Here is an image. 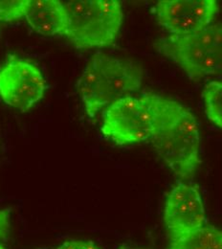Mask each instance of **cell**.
<instances>
[{"label":"cell","instance_id":"cell-1","mask_svg":"<svg viewBox=\"0 0 222 249\" xmlns=\"http://www.w3.org/2000/svg\"><path fill=\"white\" fill-rule=\"evenodd\" d=\"M151 142L179 178H189L200 163L198 123L188 107L174 100L161 96L156 127Z\"/></svg>","mask_w":222,"mask_h":249},{"label":"cell","instance_id":"cell-2","mask_svg":"<svg viewBox=\"0 0 222 249\" xmlns=\"http://www.w3.org/2000/svg\"><path fill=\"white\" fill-rule=\"evenodd\" d=\"M143 69L130 61L96 53L77 82L85 110L89 118L114 102L140 89Z\"/></svg>","mask_w":222,"mask_h":249},{"label":"cell","instance_id":"cell-3","mask_svg":"<svg viewBox=\"0 0 222 249\" xmlns=\"http://www.w3.org/2000/svg\"><path fill=\"white\" fill-rule=\"evenodd\" d=\"M68 14L65 36L77 48L112 45L121 29L124 13L117 0H76L64 3Z\"/></svg>","mask_w":222,"mask_h":249},{"label":"cell","instance_id":"cell-4","mask_svg":"<svg viewBox=\"0 0 222 249\" xmlns=\"http://www.w3.org/2000/svg\"><path fill=\"white\" fill-rule=\"evenodd\" d=\"M156 47L181 67L190 81L222 73V23L190 35L162 36Z\"/></svg>","mask_w":222,"mask_h":249},{"label":"cell","instance_id":"cell-5","mask_svg":"<svg viewBox=\"0 0 222 249\" xmlns=\"http://www.w3.org/2000/svg\"><path fill=\"white\" fill-rule=\"evenodd\" d=\"M160 98L158 94L144 93L114 102L102 113V135L119 146L151 141L156 127Z\"/></svg>","mask_w":222,"mask_h":249},{"label":"cell","instance_id":"cell-6","mask_svg":"<svg viewBox=\"0 0 222 249\" xmlns=\"http://www.w3.org/2000/svg\"><path fill=\"white\" fill-rule=\"evenodd\" d=\"M46 88L39 68L27 60L11 55L0 68V98L11 107L28 111L43 98Z\"/></svg>","mask_w":222,"mask_h":249},{"label":"cell","instance_id":"cell-7","mask_svg":"<svg viewBox=\"0 0 222 249\" xmlns=\"http://www.w3.org/2000/svg\"><path fill=\"white\" fill-rule=\"evenodd\" d=\"M154 13L159 24L171 35L185 36L209 27L218 16L216 0H162Z\"/></svg>","mask_w":222,"mask_h":249},{"label":"cell","instance_id":"cell-8","mask_svg":"<svg viewBox=\"0 0 222 249\" xmlns=\"http://www.w3.org/2000/svg\"><path fill=\"white\" fill-rule=\"evenodd\" d=\"M205 208L195 183L178 181L170 192L164 209V221L172 239L204 226Z\"/></svg>","mask_w":222,"mask_h":249},{"label":"cell","instance_id":"cell-9","mask_svg":"<svg viewBox=\"0 0 222 249\" xmlns=\"http://www.w3.org/2000/svg\"><path fill=\"white\" fill-rule=\"evenodd\" d=\"M24 18L33 30L41 36H63L68 29V14L62 1L29 0Z\"/></svg>","mask_w":222,"mask_h":249},{"label":"cell","instance_id":"cell-10","mask_svg":"<svg viewBox=\"0 0 222 249\" xmlns=\"http://www.w3.org/2000/svg\"><path fill=\"white\" fill-rule=\"evenodd\" d=\"M169 249H222V230L212 225L203 226L172 239Z\"/></svg>","mask_w":222,"mask_h":249},{"label":"cell","instance_id":"cell-11","mask_svg":"<svg viewBox=\"0 0 222 249\" xmlns=\"http://www.w3.org/2000/svg\"><path fill=\"white\" fill-rule=\"evenodd\" d=\"M205 111L208 119L222 128V83L210 82L203 90Z\"/></svg>","mask_w":222,"mask_h":249},{"label":"cell","instance_id":"cell-12","mask_svg":"<svg viewBox=\"0 0 222 249\" xmlns=\"http://www.w3.org/2000/svg\"><path fill=\"white\" fill-rule=\"evenodd\" d=\"M29 0H0V21L12 22L25 17Z\"/></svg>","mask_w":222,"mask_h":249},{"label":"cell","instance_id":"cell-13","mask_svg":"<svg viewBox=\"0 0 222 249\" xmlns=\"http://www.w3.org/2000/svg\"><path fill=\"white\" fill-rule=\"evenodd\" d=\"M10 232V211L0 210V239H5Z\"/></svg>","mask_w":222,"mask_h":249},{"label":"cell","instance_id":"cell-14","mask_svg":"<svg viewBox=\"0 0 222 249\" xmlns=\"http://www.w3.org/2000/svg\"><path fill=\"white\" fill-rule=\"evenodd\" d=\"M58 249H99L94 244L83 241H68Z\"/></svg>","mask_w":222,"mask_h":249},{"label":"cell","instance_id":"cell-15","mask_svg":"<svg viewBox=\"0 0 222 249\" xmlns=\"http://www.w3.org/2000/svg\"><path fill=\"white\" fill-rule=\"evenodd\" d=\"M119 249H140V248H134V247H129V246H124L122 248H120Z\"/></svg>","mask_w":222,"mask_h":249},{"label":"cell","instance_id":"cell-16","mask_svg":"<svg viewBox=\"0 0 222 249\" xmlns=\"http://www.w3.org/2000/svg\"><path fill=\"white\" fill-rule=\"evenodd\" d=\"M0 249H4V248H3V247H2V246H1V245H0Z\"/></svg>","mask_w":222,"mask_h":249}]
</instances>
